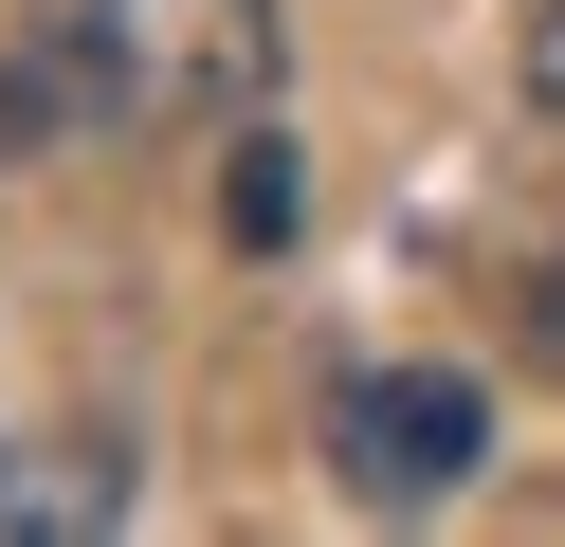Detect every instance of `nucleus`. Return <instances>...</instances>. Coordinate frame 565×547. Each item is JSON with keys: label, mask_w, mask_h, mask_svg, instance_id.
Listing matches in <instances>:
<instances>
[{"label": "nucleus", "mask_w": 565, "mask_h": 547, "mask_svg": "<svg viewBox=\"0 0 565 547\" xmlns=\"http://www.w3.org/2000/svg\"><path fill=\"white\" fill-rule=\"evenodd\" d=\"M529 109L565 128V0H529Z\"/></svg>", "instance_id": "20e7f679"}, {"label": "nucleus", "mask_w": 565, "mask_h": 547, "mask_svg": "<svg viewBox=\"0 0 565 547\" xmlns=\"http://www.w3.org/2000/svg\"><path fill=\"white\" fill-rule=\"evenodd\" d=\"M128 529V456H19L0 438V547H92Z\"/></svg>", "instance_id": "f03ea898"}, {"label": "nucleus", "mask_w": 565, "mask_h": 547, "mask_svg": "<svg viewBox=\"0 0 565 547\" xmlns=\"http://www.w3.org/2000/svg\"><path fill=\"white\" fill-rule=\"evenodd\" d=\"M475 456H492V401L456 383V365H365V383H329V474H347V511H438Z\"/></svg>", "instance_id": "f257e3e1"}, {"label": "nucleus", "mask_w": 565, "mask_h": 547, "mask_svg": "<svg viewBox=\"0 0 565 547\" xmlns=\"http://www.w3.org/2000/svg\"><path fill=\"white\" fill-rule=\"evenodd\" d=\"M220 219H237V238H256V255L292 238V219H310V201H292V146H274V128H256V146H237V165H220Z\"/></svg>", "instance_id": "7ed1b4c3"}]
</instances>
